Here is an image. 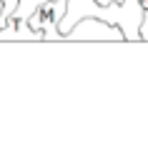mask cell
I'll return each instance as SVG.
<instances>
[{"label":"cell","mask_w":148,"mask_h":143,"mask_svg":"<svg viewBox=\"0 0 148 143\" xmlns=\"http://www.w3.org/2000/svg\"><path fill=\"white\" fill-rule=\"evenodd\" d=\"M138 38L140 43H148V10H143V18H140V25H138Z\"/></svg>","instance_id":"5b68a950"},{"label":"cell","mask_w":148,"mask_h":143,"mask_svg":"<svg viewBox=\"0 0 148 143\" xmlns=\"http://www.w3.org/2000/svg\"><path fill=\"white\" fill-rule=\"evenodd\" d=\"M0 10H3V3H0Z\"/></svg>","instance_id":"8992f818"},{"label":"cell","mask_w":148,"mask_h":143,"mask_svg":"<svg viewBox=\"0 0 148 143\" xmlns=\"http://www.w3.org/2000/svg\"><path fill=\"white\" fill-rule=\"evenodd\" d=\"M0 40H43V33L33 30L25 20L8 18L5 25H0Z\"/></svg>","instance_id":"3957f363"},{"label":"cell","mask_w":148,"mask_h":143,"mask_svg":"<svg viewBox=\"0 0 148 143\" xmlns=\"http://www.w3.org/2000/svg\"><path fill=\"white\" fill-rule=\"evenodd\" d=\"M65 8H68V0H45L33 10V15L28 18V25L33 30L43 33V40H63L58 23L65 15Z\"/></svg>","instance_id":"6da1fadb"},{"label":"cell","mask_w":148,"mask_h":143,"mask_svg":"<svg viewBox=\"0 0 148 143\" xmlns=\"http://www.w3.org/2000/svg\"><path fill=\"white\" fill-rule=\"evenodd\" d=\"M63 40H83V43H88V40H101V43L103 40H113V43H125L121 28L106 23V20H101L95 15L80 18L78 23L63 35Z\"/></svg>","instance_id":"7a4b0ae2"},{"label":"cell","mask_w":148,"mask_h":143,"mask_svg":"<svg viewBox=\"0 0 148 143\" xmlns=\"http://www.w3.org/2000/svg\"><path fill=\"white\" fill-rule=\"evenodd\" d=\"M40 3H45V0H18L15 10H13L8 18H18V20H25V23H28V18L33 15V10L38 8Z\"/></svg>","instance_id":"277c9868"}]
</instances>
